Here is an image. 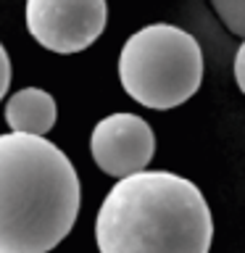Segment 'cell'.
<instances>
[{
	"label": "cell",
	"instance_id": "1",
	"mask_svg": "<svg viewBox=\"0 0 245 253\" xmlns=\"http://www.w3.org/2000/svg\"><path fill=\"white\" fill-rule=\"evenodd\" d=\"M82 187L50 140L0 134V253H50L79 216Z\"/></svg>",
	"mask_w": 245,
	"mask_h": 253
},
{
	"label": "cell",
	"instance_id": "2",
	"mask_svg": "<svg viewBox=\"0 0 245 253\" xmlns=\"http://www.w3.org/2000/svg\"><path fill=\"white\" fill-rule=\"evenodd\" d=\"M213 219L201 187L174 171L145 169L106 193L95 243L100 253H208Z\"/></svg>",
	"mask_w": 245,
	"mask_h": 253
},
{
	"label": "cell",
	"instance_id": "3",
	"mask_svg": "<svg viewBox=\"0 0 245 253\" xmlns=\"http://www.w3.org/2000/svg\"><path fill=\"white\" fill-rule=\"evenodd\" d=\"M119 79L140 106L177 108L203 82V50L190 32L174 24H148L126 37L119 53Z\"/></svg>",
	"mask_w": 245,
	"mask_h": 253
},
{
	"label": "cell",
	"instance_id": "4",
	"mask_svg": "<svg viewBox=\"0 0 245 253\" xmlns=\"http://www.w3.org/2000/svg\"><path fill=\"white\" fill-rule=\"evenodd\" d=\"M27 29L45 50L71 55L87 50L103 35L106 0H27Z\"/></svg>",
	"mask_w": 245,
	"mask_h": 253
},
{
	"label": "cell",
	"instance_id": "5",
	"mask_svg": "<svg viewBox=\"0 0 245 253\" xmlns=\"http://www.w3.org/2000/svg\"><path fill=\"white\" fill-rule=\"evenodd\" d=\"M90 153L98 169L114 179L145 171L156 153L153 126L137 114H111L92 126Z\"/></svg>",
	"mask_w": 245,
	"mask_h": 253
},
{
	"label": "cell",
	"instance_id": "6",
	"mask_svg": "<svg viewBox=\"0 0 245 253\" xmlns=\"http://www.w3.org/2000/svg\"><path fill=\"white\" fill-rule=\"evenodd\" d=\"M55 119H58L55 98L42 87H24L5 103V124L11 126V132L45 137L55 126Z\"/></svg>",
	"mask_w": 245,
	"mask_h": 253
},
{
	"label": "cell",
	"instance_id": "7",
	"mask_svg": "<svg viewBox=\"0 0 245 253\" xmlns=\"http://www.w3.org/2000/svg\"><path fill=\"white\" fill-rule=\"evenodd\" d=\"M221 24L237 37H245V0H211Z\"/></svg>",
	"mask_w": 245,
	"mask_h": 253
},
{
	"label": "cell",
	"instance_id": "8",
	"mask_svg": "<svg viewBox=\"0 0 245 253\" xmlns=\"http://www.w3.org/2000/svg\"><path fill=\"white\" fill-rule=\"evenodd\" d=\"M11 74H13V71H11V58H8L5 45L0 42V103H3L8 87H11Z\"/></svg>",
	"mask_w": 245,
	"mask_h": 253
},
{
	"label": "cell",
	"instance_id": "9",
	"mask_svg": "<svg viewBox=\"0 0 245 253\" xmlns=\"http://www.w3.org/2000/svg\"><path fill=\"white\" fill-rule=\"evenodd\" d=\"M235 82L240 87V92L245 95V37H243V42L235 53Z\"/></svg>",
	"mask_w": 245,
	"mask_h": 253
}]
</instances>
